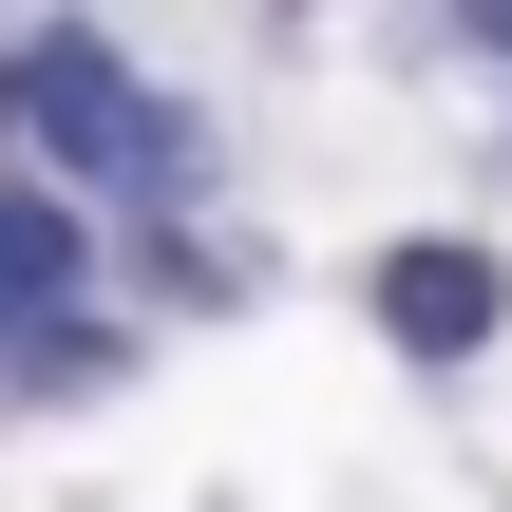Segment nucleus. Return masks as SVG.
Returning <instances> with one entry per match:
<instances>
[{
	"label": "nucleus",
	"mask_w": 512,
	"mask_h": 512,
	"mask_svg": "<svg viewBox=\"0 0 512 512\" xmlns=\"http://www.w3.org/2000/svg\"><path fill=\"white\" fill-rule=\"evenodd\" d=\"M19 95H38V133H57L76 171H114V190H190V114H152L95 38H38V57H19Z\"/></svg>",
	"instance_id": "nucleus-1"
},
{
	"label": "nucleus",
	"mask_w": 512,
	"mask_h": 512,
	"mask_svg": "<svg viewBox=\"0 0 512 512\" xmlns=\"http://www.w3.org/2000/svg\"><path fill=\"white\" fill-rule=\"evenodd\" d=\"M494 57H512V19H494Z\"/></svg>",
	"instance_id": "nucleus-4"
},
{
	"label": "nucleus",
	"mask_w": 512,
	"mask_h": 512,
	"mask_svg": "<svg viewBox=\"0 0 512 512\" xmlns=\"http://www.w3.org/2000/svg\"><path fill=\"white\" fill-rule=\"evenodd\" d=\"M0 76H19V57H0Z\"/></svg>",
	"instance_id": "nucleus-5"
},
{
	"label": "nucleus",
	"mask_w": 512,
	"mask_h": 512,
	"mask_svg": "<svg viewBox=\"0 0 512 512\" xmlns=\"http://www.w3.org/2000/svg\"><path fill=\"white\" fill-rule=\"evenodd\" d=\"M380 323H399L418 361H475V342H494V247H399V266H380Z\"/></svg>",
	"instance_id": "nucleus-2"
},
{
	"label": "nucleus",
	"mask_w": 512,
	"mask_h": 512,
	"mask_svg": "<svg viewBox=\"0 0 512 512\" xmlns=\"http://www.w3.org/2000/svg\"><path fill=\"white\" fill-rule=\"evenodd\" d=\"M57 285H76V228H57V209H0V342L57 323Z\"/></svg>",
	"instance_id": "nucleus-3"
}]
</instances>
